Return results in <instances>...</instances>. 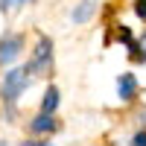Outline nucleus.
I'll list each match as a JSON object with an SVG mask.
<instances>
[{"mask_svg": "<svg viewBox=\"0 0 146 146\" xmlns=\"http://www.w3.org/2000/svg\"><path fill=\"white\" fill-rule=\"evenodd\" d=\"M18 12V0H0V15H12Z\"/></svg>", "mask_w": 146, "mask_h": 146, "instance_id": "13", "label": "nucleus"}, {"mask_svg": "<svg viewBox=\"0 0 146 146\" xmlns=\"http://www.w3.org/2000/svg\"><path fill=\"white\" fill-rule=\"evenodd\" d=\"M129 146H146V129H135V135L129 137Z\"/></svg>", "mask_w": 146, "mask_h": 146, "instance_id": "12", "label": "nucleus"}, {"mask_svg": "<svg viewBox=\"0 0 146 146\" xmlns=\"http://www.w3.org/2000/svg\"><path fill=\"white\" fill-rule=\"evenodd\" d=\"M131 9H135V15H137L140 21H146V0H135V3H131Z\"/></svg>", "mask_w": 146, "mask_h": 146, "instance_id": "14", "label": "nucleus"}, {"mask_svg": "<svg viewBox=\"0 0 146 146\" xmlns=\"http://www.w3.org/2000/svg\"><path fill=\"white\" fill-rule=\"evenodd\" d=\"M96 9H100V0H79L73 6V12H70V21L73 23H88L96 15Z\"/></svg>", "mask_w": 146, "mask_h": 146, "instance_id": "6", "label": "nucleus"}, {"mask_svg": "<svg viewBox=\"0 0 146 146\" xmlns=\"http://www.w3.org/2000/svg\"><path fill=\"white\" fill-rule=\"evenodd\" d=\"M0 146H9V143H6V140H0Z\"/></svg>", "mask_w": 146, "mask_h": 146, "instance_id": "16", "label": "nucleus"}, {"mask_svg": "<svg viewBox=\"0 0 146 146\" xmlns=\"http://www.w3.org/2000/svg\"><path fill=\"white\" fill-rule=\"evenodd\" d=\"M27 3H32V0H18V9H21V6H27Z\"/></svg>", "mask_w": 146, "mask_h": 146, "instance_id": "15", "label": "nucleus"}, {"mask_svg": "<svg viewBox=\"0 0 146 146\" xmlns=\"http://www.w3.org/2000/svg\"><path fill=\"white\" fill-rule=\"evenodd\" d=\"M58 105H62V91H58L56 85L50 82V85L44 88V96H41L38 111H44V114H56V111H58Z\"/></svg>", "mask_w": 146, "mask_h": 146, "instance_id": "7", "label": "nucleus"}, {"mask_svg": "<svg viewBox=\"0 0 146 146\" xmlns=\"http://www.w3.org/2000/svg\"><path fill=\"white\" fill-rule=\"evenodd\" d=\"M114 29H117V41H120V44H126V47H129L131 41H135V35H131L129 27H114Z\"/></svg>", "mask_w": 146, "mask_h": 146, "instance_id": "11", "label": "nucleus"}, {"mask_svg": "<svg viewBox=\"0 0 146 146\" xmlns=\"http://www.w3.org/2000/svg\"><path fill=\"white\" fill-rule=\"evenodd\" d=\"M23 129H27V137H53V135H58V131L64 129V123L56 114L38 111V114H32L27 123H23Z\"/></svg>", "mask_w": 146, "mask_h": 146, "instance_id": "4", "label": "nucleus"}, {"mask_svg": "<svg viewBox=\"0 0 146 146\" xmlns=\"http://www.w3.org/2000/svg\"><path fill=\"white\" fill-rule=\"evenodd\" d=\"M21 146H56L53 137H23Z\"/></svg>", "mask_w": 146, "mask_h": 146, "instance_id": "10", "label": "nucleus"}, {"mask_svg": "<svg viewBox=\"0 0 146 146\" xmlns=\"http://www.w3.org/2000/svg\"><path fill=\"white\" fill-rule=\"evenodd\" d=\"M23 53H27V32L6 29L3 35H0V70L15 67Z\"/></svg>", "mask_w": 146, "mask_h": 146, "instance_id": "3", "label": "nucleus"}, {"mask_svg": "<svg viewBox=\"0 0 146 146\" xmlns=\"http://www.w3.org/2000/svg\"><path fill=\"white\" fill-rule=\"evenodd\" d=\"M114 85H117V100L123 102V105H137V102H140L143 88H140V82H137V76H135L131 70L120 73Z\"/></svg>", "mask_w": 146, "mask_h": 146, "instance_id": "5", "label": "nucleus"}, {"mask_svg": "<svg viewBox=\"0 0 146 146\" xmlns=\"http://www.w3.org/2000/svg\"><path fill=\"white\" fill-rule=\"evenodd\" d=\"M126 50H129V62L131 64H146V29L140 35H135V41H131Z\"/></svg>", "mask_w": 146, "mask_h": 146, "instance_id": "8", "label": "nucleus"}, {"mask_svg": "<svg viewBox=\"0 0 146 146\" xmlns=\"http://www.w3.org/2000/svg\"><path fill=\"white\" fill-rule=\"evenodd\" d=\"M129 120H131L137 129H146V102H137V105H135V114H131Z\"/></svg>", "mask_w": 146, "mask_h": 146, "instance_id": "9", "label": "nucleus"}, {"mask_svg": "<svg viewBox=\"0 0 146 146\" xmlns=\"http://www.w3.org/2000/svg\"><path fill=\"white\" fill-rule=\"evenodd\" d=\"M35 79L27 73V67H9L3 70V76H0V105H3V114L6 120H15L18 117V102H21V96L27 94V88L32 85Z\"/></svg>", "mask_w": 146, "mask_h": 146, "instance_id": "1", "label": "nucleus"}, {"mask_svg": "<svg viewBox=\"0 0 146 146\" xmlns=\"http://www.w3.org/2000/svg\"><path fill=\"white\" fill-rule=\"evenodd\" d=\"M27 73L32 79H53L56 73V44L47 32H35V44L27 58Z\"/></svg>", "mask_w": 146, "mask_h": 146, "instance_id": "2", "label": "nucleus"}]
</instances>
